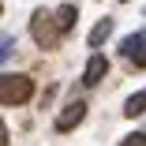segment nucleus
I'll return each instance as SVG.
<instances>
[{
  "instance_id": "nucleus-2",
  "label": "nucleus",
  "mask_w": 146,
  "mask_h": 146,
  "mask_svg": "<svg viewBox=\"0 0 146 146\" xmlns=\"http://www.w3.org/2000/svg\"><path fill=\"white\" fill-rule=\"evenodd\" d=\"M30 34L41 49H52L56 38H60V26H56V15H45V11H34L30 15Z\"/></svg>"
},
{
  "instance_id": "nucleus-4",
  "label": "nucleus",
  "mask_w": 146,
  "mask_h": 146,
  "mask_svg": "<svg viewBox=\"0 0 146 146\" xmlns=\"http://www.w3.org/2000/svg\"><path fill=\"white\" fill-rule=\"evenodd\" d=\"M124 56L135 64V68H146V34H131V38H124Z\"/></svg>"
},
{
  "instance_id": "nucleus-8",
  "label": "nucleus",
  "mask_w": 146,
  "mask_h": 146,
  "mask_svg": "<svg viewBox=\"0 0 146 146\" xmlns=\"http://www.w3.org/2000/svg\"><path fill=\"white\" fill-rule=\"evenodd\" d=\"M146 112V94H135V98H127V105H124V116H142Z\"/></svg>"
},
{
  "instance_id": "nucleus-1",
  "label": "nucleus",
  "mask_w": 146,
  "mask_h": 146,
  "mask_svg": "<svg viewBox=\"0 0 146 146\" xmlns=\"http://www.w3.org/2000/svg\"><path fill=\"white\" fill-rule=\"evenodd\" d=\"M34 82L26 75H4L0 79V105H23L26 98H30Z\"/></svg>"
},
{
  "instance_id": "nucleus-7",
  "label": "nucleus",
  "mask_w": 146,
  "mask_h": 146,
  "mask_svg": "<svg viewBox=\"0 0 146 146\" xmlns=\"http://www.w3.org/2000/svg\"><path fill=\"white\" fill-rule=\"evenodd\" d=\"M109 34H112V19H101V23L94 26V30H90L86 45H94V49H98V45H105V38H109Z\"/></svg>"
},
{
  "instance_id": "nucleus-5",
  "label": "nucleus",
  "mask_w": 146,
  "mask_h": 146,
  "mask_svg": "<svg viewBox=\"0 0 146 146\" xmlns=\"http://www.w3.org/2000/svg\"><path fill=\"white\" fill-rule=\"evenodd\" d=\"M105 75H109V60H105L101 52H94L90 60H86V68H82V82H86V86H98Z\"/></svg>"
},
{
  "instance_id": "nucleus-6",
  "label": "nucleus",
  "mask_w": 146,
  "mask_h": 146,
  "mask_svg": "<svg viewBox=\"0 0 146 146\" xmlns=\"http://www.w3.org/2000/svg\"><path fill=\"white\" fill-rule=\"evenodd\" d=\"M75 19H79V8H75V4H60V8H56V26H60V34L71 30Z\"/></svg>"
},
{
  "instance_id": "nucleus-9",
  "label": "nucleus",
  "mask_w": 146,
  "mask_h": 146,
  "mask_svg": "<svg viewBox=\"0 0 146 146\" xmlns=\"http://www.w3.org/2000/svg\"><path fill=\"white\" fill-rule=\"evenodd\" d=\"M124 146H146V135H131V139H127Z\"/></svg>"
},
{
  "instance_id": "nucleus-3",
  "label": "nucleus",
  "mask_w": 146,
  "mask_h": 146,
  "mask_svg": "<svg viewBox=\"0 0 146 146\" xmlns=\"http://www.w3.org/2000/svg\"><path fill=\"white\" fill-rule=\"evenodd\" d=\"M82 116H86V101H68L56 116V131H71L75 124H82Z\"/></svg>"
}]
</instances>
